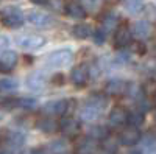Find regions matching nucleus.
<instances>
[{"mask_svg": "<svg viewBox=\"0 0 156 154\" xmlns=\"http://www.w3.org/2000/svg\"><path fill=\"white\" fill-rule=\"evenodd\" d=\"M72 34L76 37V39H87V37L92 34V28L89 27L87 23H78L72 28Z\"/></svg>", "mask_w": 156, "mask_h": 154, "instance_id": "obj_21", "label": "nucleus"}, {"mask_svg": "<svg viewBox=\"0 0 156 154\" xmlns=\"http://www.w3.org/2000/svg\"><path fill=\"white\" fill-rule=\"evenodd\" d=\"M17 64V55L16 51L11 50H5L2 55H0V72L2 73H9L14 70Z\"/></svg>", "mask_w": 156, "mask_h": 154, "instance_id": "obj_10", "label": "nucleus"}, {"mask_svg": "<svg viewBox=\"0 0 156 154\" xmlns=\"http://www.w3.org/2000/svg\"><path fill=\"white\" fill-rule=\"evenodd\" d=\"M64 11H66V14L72 19H76V20H81L86 17L87 14V11L83 8L81 3H76V2H70L67 3L66 6H64Z\"/></svg>", "mask_w": 156, "mask_h": 154, "instance_id": "obj_16", "label": "nucleus"}, {"mask_svg": "<svg viewBox=\"0 0 156 154\" xmlns=\"http://www.w3.org/2000/svg\"><path fill=\"white\" fill-rule=\"evenodd\" d=\"M70 103L72 100H51L45 103L42 111L50 115H66L70 109Z\"/></svg>", "mask_w": 156, "mask_h": 154, "instance_id": "obj_4", "label": "nucleus"}, {"mask_svg": "<svg viewBox=\"0 0 156 154\" xmlns=\"http://www.w3.org/2000/svg\"><path fill=\"white\" fill-rule=\"evenodd\" d=\"M126 120H128V112L125 111V108L115 106L111 109L109 117H108V123L111 128H119L122 125H126Z\"/></svg>", "mask_w": 156, "mask_h": 154, "instance_id": "obj_11", "label": "nucleus"}, {"mask_svg": "<svg viewBox=\"0 0 156 154\" xmlns=\"http://www.w3.org/2000/svg\"><path fill=\"white\" fill-rule=\"evenodd\" d=\"M19 83L12 78H2L0 80V92L2 94H11L17 89Z\"/></svg>", "mask_w": 156, "mask_h": 154, "instance_id": "obj_23", "label": "nucleus"}, {"mask_svg": "<svg viewBox=\"0 0 156 154\" xmlns=\"http://www.w3.org/2000/svg\"><path fill=\"white\" fill-rule=\"evenodd\" d=\"M87 104H92L95 108H98L100 111H103L108 104V100L103 94H92L89 98H87Z\"/></svg>", "mask_w": 156, "mask_h": 154, "instance_id": "obj_22", "label": "nucleus"}, {"mask_svg": "<svg viewBox=\"0 0 156 154\" xmlns=\"http://www.w3.org/2000/svg\"><path fill=\"white\" fill-rule=\"evenodd\" d=\"M144 120H145V117H144V112H140V111L128 112V120H126V125H131V126L139 128L142 123H144Z\"/></svg>", "mask_w": 156, "mask_h": 154, "instance_id": "obj_25", "label": "nucleus"}, {"mask_svg": "<svg viewBox=\"0 0 156 154\" xmlns=\"http://www.w3.org/2000/svg\"><path fill=\"white\" fill-rule=\"evenodd\" d=\"M80 3L87 12H97L103 5V0H81Z\"/></svg>", "mask_w": 156, "mask_h": 154, "instance_id": "obj_27", "label": "nucleus"}, {"mask_svg": "<svg viewBox=\"0 0 156 154\" xmlns=\"http://www.w3.org/2000/svg\"><path fill=\"white\" fill-rule=\"evenodd\" d=\"M125 6H126V9H129L131 12H137L142 8V0H126Z\"/></svg>", "mask_w": 156, "mask_h": 154, "instance_id": "obj_32", "label": "nucleus"}, {"mask_svg": "<svg viewBox=\"0 0 156 154\" xmlns=\"http://www.w3.org/2000/svg\"><path fill=\"white\" fill-rule=\"evenodd\" d=\"M59 131L66 139H73L80 132V123L73 117H64L59 121Z\"/></svg>", "mask_w": 156, "mask_h": 154, "instance_id": "obj_7", "label": "nucleus"}, {"mask_svg": "<svg viewBox=\"0 0 156 154\" xmlns=\"http://www.w3.org/2000/svg\"><path fill=\"white\" fill-rule=\"evenodd\" d=\"M140 139H142V135H140L139 128L131 126V125L123 128V129L120 131V134H119V137H117L119 143L123 145V146H134L136 143L140 142Z\"/></svg>", "mask_w": 156, "mask_h": 154, "instance_id": "obj_3", "label": "nucleus"}, {"mask_svg": "<svg viewBox=\"0 0 156 154\" xmlns=\"http://www.w3.org/2000/svg\"><path fill=\"white\" fill-rule=\"evenodd\" d=\"M128 87H129V84L122 80H111L105 86V92L109 97H122V95L128 94Z\"/></svg>", "mask_w": 156, "mask_h": 154, "instance_id": "obj_8", "label": "nucleus"}, {"mask_svg": "<svg viewBox=\"0 0 156 154\" xmlns=\"http://www.w3.org/2000/svg\"><path fill=\"white\" fill-rule=\"evenodd\" d=\"M37 129L39 131H42L44 134H53L59 129V123H56L51 117H42V118H39L37 123Z\"/></svg>", "mask_w": 156, "mask_h": 154, "instance_id": "obj_18", "label": "nucleus"}, {"mask_svg": "<svg viewBox=\"0 0 156 154\" xmlns=\"http://www.w3.org/2000/svg\"><path fill=\"white\" fill-rule=\"evenodd\" d=\"M89 78H90V75H89V67L87 66H78L70 73V80H72L75 87H84L87 84Z\"/></svg>", "mask_w": 156, "mask_h": 154, "instance_id": "obj_9", "label": "nucleus"}, {"mask_svg": "<svg viewBox=\"0 0 156 154\" xmlns=\"http://www.w3.org/2000/svg\"><path fill=\"white\" fill-rule=\"evenodd\" d=\"M5 142L11 149H20L25 145V135L19 131H11L5 135Z\"/></svg>", "mask_w": 156, "mask_h": 154, "instance_id": "obj_17", "label": "nucleus"}, {"mask_svg": "<svg viewBox=\"0 0 156 154\" xmlns=\"http://www.w3.org/2000/svg\"><path fill=\"white\" fill-rule=\"evenodd\" d=\"M92 39H94V44L95 45H103V44L106 42V33L100 28V30H97V31L92 33Z\"/></svg>", "mask_w": 156, "mask_h": 154, "instance_id": "obj_31", "label": "nucleus"}, {"mask_svg": "<svg viewBox=\"0 0 156 154\" xmlns=\"http://www.w3.org/2000/svg\"><path fill=\"white\" fill-rule=\"evenodd\" d=\"M33 3H36V5H47L48 3V0H31Z\"/></svg>", "mask_w": 156, "mask_h": 154, "instance_id": "obj_37", "label": "nucleus"}, {"mask_svg": "<svg viewBox=\"0 0 156 154\" xmlns=\"http://www.w3.org/2000/svg\"><path fill=\"white\" fill-rule=\"evenodd\" d=\"M119 16H115L112 14V12H109V14H106L105 17H103L101 20V30L105 31V33H109V31H115V28L119 27Z\"/></svg>", "mask_w": 156, "mask_h": 154, "instance_id": "obj_20", "label": "nucleus"}, {"mask_svg": "<svg viewBox=\"0 0 156 154\" xmlns=\"http://www.w3.org/2000/svg\"><path fill=\"white\" fill-rule=\"evenodd\" d=\"M8 42H9V41H8L6 36H0V51L8 47Z\"/></svg>", "mask_w": 156, "mask_h": 154, "instance_id": "obj_35", "label": "nucleus"}, {"mask_svg": "<svg viewBox=\"0 0 156 154\" xmlns=\"http://www.w3.org/2000/svg\"><path fill=\"white\" fill-rule=\"evenodd\" d=\"M154 134H156V131H154Z\"/></svg>", "mask_w": 156, "mask_h": 154, "instance_id": "obj_45", "label": "nucleus"}, {"mask_svg": "<svg viewBox=\"0 0 156 154\" xmlns=\"http://www.w3.org/2000/svg\"><path fill=\"white\" fill-rule=\"evenodd\" d=\"M53 83H55V84H61V83H64V75H61V73L55 75V76H53Z\"/></svg>", "mask_w": 156, "mask_h": 154, "instance_id": "obj_36", "label": "nucleus"}, {"mask_svg": "<svg viewBox=\"0 0 156 154\" xmlns=\"http://www.w3.org/2000/svg\"><path fill=\"white\" fill-rule=\"evenodd\" d=\"M131 36H133V33L128 28V25H119L114 31V47L119 48V50L129 47V44L133 42Z\"/></svg>", "mask_w": 156, "mask_h": 154, "instance_id": "obj_5", "label": "nucleus"}, {"mask_svg": "<svg viewBox=\"0 0 156 154\" xmlns=\"http://www.w3.org/2000/svg\"><path fill=\"white\" fill-rule=\"evenodd\" d=\"M129 154H142V152H140L139 149H133V151H131V152H129Z\"/></svg>", "mask_w": 156, "mask_h": 154, "instance_id": "obj_41", "label": "nucleus"}, {"mask_svg": "<svg viewBox=\"0 0 156 154\" xmlns=\"http://www.w3.org/2000/svg\"><path fill=\"white\" fill-rule=\"evenodd\" d=\"M100 109L98 108H95V106H92V104H86L81 108V111H80V117H81V120H84V121H94V120H97L98 117H100Z\"/></svg>", "mask_w": 156, "mask_h": 154, "instance_id": "obj_19", "label": "nucleus"}, {"mask_svg": "<svg viewBox=\"0 0 156 154\" xmlns=\"http://www.w3.org/2000/svg\"><path fill=\"white\" fill-rule=\"evenodd\" d=\"M0 154H14L12 151H8V149H3V151H0Z\"/></svg>", "mask_w": 156, "mask_h": 154, "instance_id": "obj_40", "label": "nucleus"}, {"mask_svg": "<svg viewBox=\"0 0 156 154\" xmlns=\"http://www.w3.org/2000/svg\"><path fill=\"white\" fill-rule=\"evenodd\" d=\"M47 5H50L51 8H55V9H61L62 8V2H61V0H48Z\"/></svg>", "mask_w": 156, "mask_h": 154, "instance_id": "obj_34", "label": "nucleus"}, {"mask_svg": "<svg viewBox=\"0 0 156 154\" xmlns=\"http://www.w3.org/2000/svg\"><path fill=\"white\" fill-rule=\"evenodd\" d=\"M117 146H119V145H117L115 139H111L109 135L101 140V151H105V152L117 154Z\"/></svg>", "mask_w": 156, "mask_h": 154, "instance_id": "obj_26", "label": "nucleus"}, {"mask_svg": "<svg viewBox=\"0 0 156 154\" xmlns=\"http://www.w3.org/2000/svg\"><path fill=\"white\" fill-rule=\"evenodd\" d=\"M131 33L134 37H137V39H145V37L150 36L151 33V25L148 20H137L133 23L131 27Z\"/></svg>", "mask_w": 156, "mask_h": 154, "instance_id": "obj_15", "label": "nucleus"}, {"mask_svg": "<svg viewBox=\"0 0 156 154\" xmlns=\"http://www.w3.org/2000/svg\"><path fill=\"white\" fill-rule=\"evenodd\" d=\"M72 59H73L72 50L70 48H61V50H56L53 53H50L45 58V64L50 69H59V67H64L67 64H70Z\"/></svg>", "mask_w": 156, "mask_h": 154, "instance_id": "obj_1", "label": "nucleus"}, {"mask_svg": "<svg viewBox=\"0 0 156 154\" xmlns=\"http://www.w3.org/2000/svg\"><path fill=\"white\" fill-rule=\"evenodd\" d=\"M154 104H156V95H154Z\"/></svg>", "mask_w": 156, "mask_h": 154, "instance_id": "obj_43", "label": "nucleus"}, {"mask_svg": "<svg viewBox=\"0 0 156 154\" xmlns=\"http://www.w3.org/2000/svg\"><path fill=\"white\" fill-rule=\"evenodd\" d=\"M48 149L51 154H66V149H67V145L64 140H55L53 143L48 145Z\"/></svg>", "mask_w": 156, "mask_h": 154, "instance_id": "obj_28", "label": "nucleus"}, {"mask_svg": "<svg viewBox=\"0 0 156 154\" xmlns=\"http://www.w3.org/2000/svg\"><path fill=\"white\" fill-rule=\"evenodd\" d=\"M17 44H19V47L23 48L25 51H33V50L42 48V47L45 45V37L37 36V34H27V36L19 37Z\"/></svg>", "mask_w": 156, "mask_h": 154, "instance_id": "obj_6", "label": "nucleus"}, {"mask_svg": "<svg viewBox=\"0 0 156 154\" xmlns=\"http://www.w3.org/2000/svg\"><path fill=\"white\" fill-rule=\"evenodd\" d=\"M95 149H97V140L87 135L78 140L75 146V154H94Z\"/></svg>", "mask_w": 156, "mask_h": 154, "instance_id": "obj_12", "label": "nucleus"}, {"mask_svg": "<svg viewBox=\"0 0 156 154\" xmlns=\"http://www.w3.org/2000/svg\"><path fill=\"white\" fill-rule=\"evenodd\" d=\"M17 100L19 98H2V100H0V108L5 109V111H11L14 108H19Z\"/></svg>", "mask_w": 156, "mask_h": 154, "instance_id": "obj_30", "label": "nucleus"}, {"mask_svg": "<svg viewBox=\"0 0 156 154\" xmlns=\"http://www.w3.org/2000/svg\"><path fill=\"white\" fill-rule=\"evenodd\" d=\"M147 154H156V146H154V145L150 146V148L147 149Z\"/></svg>", "mask_w": 156, "mask_h": 154, "instance_id": "obj_38", "label": "nucleus"}, {"mask_svg": "<svg viewBox=\"0 0 156 154\" xmlns=\"http://www.w3.org/2000/svg\"><path fill=\"white\" fill-rule=\"evenodd\" d=\"M101 154H111V152H105V151H101Z\"/></svg>", "mask_w": 156, "mask_h": 154, "instance_id": "obj_42", "label": "nucleus"}, {"mask_svg": "<svg viewBox=\"0 0 156 154\" xmlns=\"http://www.w3.org/2000/svg\"><path fill=\"white\" fill-rule=\"evenodd\" d=\"M30 154H47V152H45L44 149H33Z\"/></svg>", "mask_w": 156, "mask_h": 154, "instance_id": "obj_39", "label": "nucleus"}, {"mask_svg": "<svg viewBox=\"0 0 156 154\" xmlns=\"http://www.w3.org/2000/svg\"><path fill=\"white\" fill-rule=\"evenodd\" d=\"M45 84H47V80H45L44 73H41V72H33V73L28 75V78H27V86H28V89H31V91H36V92L42 91V89L45 87Z\"/></svg>", "mask_w": 156, "mask_h": 154, "instance_id": "obj_14", "label": "nucleus"}, {"mask_svg": "<svg viewBox=\"0 0 156 154\" xmlns=\"http://www.w3.org/2000/svg\"><path fill=\"white\" fill-rule=\"evenodd\" d=\"M108 135H109V129H108L106 126L97 125V126H92L89 129V137H92L95 140H103V139L108 137Z\"/></svg>", "mask_w": 156, "mask_h": 154, "instance_id": "obj_24", "label": "nucleus"}, {"mask_svg": "<svg viewBox=\"0 0 156 154\" xmlns=\"http://www.w3.org/2000/svg\"><path fill=\"white\" fill-rule=\"evenodd\" d=\"M2 23L6 28H19L23 25V14L19 8H5L2 12Z\"/></svg>", "mask_w": 156, "mask_h": 154, "instance_id": "obj_2", "label": "nucleus"}, {"mask_svg": "<svg viewBox=\"0 0 156 154\" xmlns=\"http://www.w3.org/2000/svg\"><path fill=\"white\" fill-rule=\"evenodd\" d=\"M154 120H156V112H154Z\"/></svg>", "mask_w": 156, "mask_h": 154, "instance_id": "obj_44", "label": "nucleus"}, {"mask_svg": "<svg viewBox=\"0 0 156 154\" xmlns=\"http://www.w3.org/2000/svg\"><path fill=\"white\" fill-rule=\"evenodd\" d=\"M28 20L36 25L39 28H48L51 23H53V19H51L48 14L45 12H41V11H31L28 12Z\"/></svg>", "mask_w": 156, "mask_h": 154, "instance_id": "obj_13", "label": "nucleus"}, {"mask_svg": "<svg viewBox=\"0 0 156 154\" xmlns=\"http://www.w3.org/2000/svg\"><path fill=\"white\" fill-rule=\"evenodd\" d=\"M17 103H19V108H22V109H25V111H33V109H36V106H37V101H36L34 98H30V97L19 98Z\"/></svg>", "mask_w": 156, "mask_h": 154, "instance_id": "obj_29", "label": "nucleus"}, {"mask_svg": "<svg viewBox=\"0 0 156 154\" xmlns=\"http://www.w3.org/2000/svg\"><path fill=\"white\" fill-rule=\"evenodd\" d=\"M129 47H131V50L134 51V53H137V55H144L145 53V45L142 44V42H131L129 44Z\"/></svg>", "mask_w": 156, "mask_h": 154, "instance_id": "obj_33", "label": "nucleus"}]
</instances>
